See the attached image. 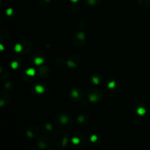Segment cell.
I'll return each instance as SVG.
<instances>
[{
  "mask_svg": "<svg viewBox=\"0 0 150 150\" xmlns=\"http://www.w3.org/2000/svg\"><path fill=\"white\" fill-rule=\"evenodd\" d=\"M34 89H35V92L38 94H42L44 93V92L45 91V87H44L43 86H42L41 84H38L36 86H34Z\"/></svg>",
  "mask_w": 150,
  "mask_h": 150,
  "instance_id": "24",
  "label": "cell"
},
{
  "mask_svg": "<svg viewBox=\"0 0 150 150\" xmlns=\"http://www.w3.org/2000/svg\"><path fill=\"white\" fill-rule=\"evenodd\" d=\"M89 142H90V143L92 144L96 145L100 143V139L99 136H97V135H92V136H91V137L89 138Z\"/></svg>",
  "mask_w": 150,
  "mask_h": 150,
  "instance_id": "23",
  "label": "cell"
},
{
  "mask_svg": "<svg viewBox=\"0 0 150 150\" xmlns=\"http://www.w3.org/2000/svg\"><path fill=\"white\" fill-rule=\"evenodd\" d=\"M9 76V71L4 67L0 66V79H6Z\"/></svg>",
  "mask_w": 150,
  "mask_h": 150,
  "instance_id": "20",
  "label": "cell"
},
{
  "mask_svg": "<svg viewBox=\"0 0 150 150\" xmlns=\"http://www.w3.org/2000/svg\"><path fill=\"white\" fill-rule=\"evenodd\" d=\"M137 2L142 8L146 9L150 7V0H137Z\"/></svg>",
  "mask_w": 150,
  "mask_h": 150,
  "instance_id": "19",
  "label": "cell"
},
{
  "mask_svg": "<svg viewBox=\"0 0 150 150\" xmlns=\"http://www.w3.org/2000/svg\"><path fill=\"white\" fill-rule=\"evenodd\" d=\"M92 81L94 84L99 85L103 82V77L100 74H95L92 77Z\"/></svg>",
  "mask_w": 150,
  "mask_h": 150,
  "instance_id": "18",
  "label": "cell"
},
{
  "mask_svg": "<svg viewBox=\"0 0 150 150\" xmlns=\"http://www.w3.org/2000/svg\"><path fill=\"white\" fill-rule=\"evenodd\" d=\"M87 98L89 102L96 103L100 102L103 98V93L97 88H92L87 92Z\"/></svg>",
  "mask_w": 150,
  "mask_h": 150,
  "instance_id": "4",
  "label": "cell"
},
{
  "mask_svg": "<svg viewBox=\"0 0 150 150\" xmlns=\"http://www.w3.org/2000/svg\"><path fill=\"white\" fill-rule=\"evenodd\" d=\"M134 111L139 114V116H144L146 113V108L144 107V104L139 103L135 104Z\"/></svg>",
  "mask_w": 150,
  "mask_h": 150,
  "instance_id": "13",
  "label": "cell"
},
{
  "mask_svg": "<svg viewBox=\"0 0 150 150\" xmlns=\"http://www.w3.org/2000/svg\"><path fill=\"white\" fill-rule=\"evenodd\" d=\"M68 137L64 132L59 130L53 134L51 143L57 149H63L68 144Z\"/></svg>",
  "mask_w": 150,
  "mask_h": 150,
  "instance_id": "1",
  "label": "cell"
},
{
  "mask_svg": "<svg viewBox=\"0 0 150 150\" xmlns=\"http://www.w3.org/2000/svg\"><path fill=\"white\" fill-rule=\"evenodd\" d=\"M10 96L7 92H0V107L4 106L10 103Z\"/></svg>",
  "mask_w": 150,
  "mask_h": 150,
  "instance_id": "11",
  "label": "cell"
},
{
  "mask_svg": "<svg viewBox=\"0 0 150 150\" xmlns=\"http://www.w3.org/2000/svg\"><path fill=\"white\" fill-rule=\"evenodd\" d=\"M20 64H21V62H19V60L17 59H14L13 62H12L11 67H13L14 70H16V69L18 68V67L20 66Z\"/></svg>",
  "mask_w": 150,
  "mask_h": 150,
  "instance_id": "25",
  "label": "cell"
},
{
  "mask_svg": "<svg viewBox=\"0 0 150 150\" xmlns=\"http://www.w3.org/2000/svg\"><path fill=\"white\" fill-rule=\"evenodd\" d=\"M40 132V130L38 127H36V126H30V127L26 129V135L27 137L30 138V139H33V138L39 136Z\"/></svg>",
  "mask_w": 150,
  "mask_h": 150,
  "instance_id": "9",
  "label": "cell"
},
{
  "mask_svg": "<svg viewBox=\"0 0 150 150\" xmlns=\"http://www.w3.org/2000/svg\"><path fill=\"white\" fill-rule=\"evenodd\" d=\"M14 49L17 53L26 54L32 49V44H31L30 41L27 40H22L18 43L16 44Z\"/></svg>",
  "mask_w": 150,
  "mask_h": 150,
  "instance_id": "3",
  "label": "cell"
},
{
  "mask_svg": "<svg viewBox=\"0 0 150 150\" xmlns=\"http://www.w3.org/2000/svg\"><path fill=\"white\" fill-rule=\"evenodd\" d=\"M51 143V139L46 134L42 135L38 138L37 141V145L40 149H46Z\"/></svg>",
  "mask_w": 150,
  "mask_h": 150,
  "instance_id": "7",
  "label": "cell"
},
{
  "mask_svg": "<svg viewBox=\"0 0 150 150\" xmlns=\"http://www.w3.org/2000/svg\"><path fill=\"white\" fill-rule=\"evenodd\" d=\"M41 129H42V132L45 134H51L54 131V127H53V125L51 123H45V124H43L42 125Z\"/></svg>",
  "mask_w": 150,
  "mask_h": 150,
  "instance_id": "15",
  "label": "cell"
},
{
  "mask_svg": "<svg viewBox=\"0 0 150 150\" xmlns=\"http://www.w3.org/2000/svg\"><path fill=\"white\" fill-rule=\"evenodd\" d=\"M39 3L42 7H47L51 3V0H39Z\"/></svg>",
  "mask_w": 150,
  "mask_h": 150,
  "instance_id": "26",
  "label": "cell"
},
{
  "mask_svg": "<svg viewBox=\"0 0 150 150\" xmlns=\"http://www.w3.org/2000/svg\"><path fill=\"white\" fill-rule=\"evenodd\" d=\"M48 73H49V70L47 67H42L39 69L38 70V75L41 79H45L48 76Z\"/></svg>",
  "mask_w": 150,
  "mask_h": 150,
  "instance_id": "17",
  "label": "cell"
},
{
  "mask_svg": "<svg viewBox=\"0 0 150 150\" xmlns=\"http://www.w3.org/2000/svg\"><path fill=\"white\" fill-rule=\"evenodd\" d=\"M1 21V16L0 15V21Z\"/></svg>",
  "mask_w": 150,
  "mask_h": 150,
  "instance_id": "32",
  "label": "cell"
},
{
  "mask_svg": "<svg viewBox=\"0 0 150 150\" xmlns=\"http://www.w3.org/2000/svg\"><path fill=\"white\" fill-rule=\"evenodd\" d=\"M69 96L72 100L79 101L83 98V91L79 88H74L70 90Z\"/></svg>",
  "mask_w": 150,
  "mask_h": 150,
  "instance_id": "8",
  "label": "cell"
},
{
  "mask_svg": "<svg viewBox=\"0 0 150 150\" xmlns=\"http://www.w3.org/2000/svg\"><path fill=\"white\" fill-rule=\"evenodd\" d=\"M56 125L61 128H69L73 126V120L71 116L67 113H59L54 118Z\"/></svg>",
  "mask_w": 150,
  "mask_h": 150,
  "instance_id": "2",
  "label": "cell"
},
{
  "mask_svg": "<svg viewBox=\"0 0 150 150\" xmlns=\"http://www.w3.org/2000/svg\"><path fill=\"white\" fill-rule=\"evenodd\" d=\"M86 5L89 7H96L99 5L101 2V0H85Z\"/></svg>",
  "mask_w": 150,
  "mask_h": 150,
  "instance_id": "22",
  "label": "cell"
},
{
  "mask_svg": "<svg viewBox=\"0 0 150 150\" xmlns=\"http://www.w3.org/2000/svg\"><path fill=\"white\" fill-rule=\"evenodd\" d=\"M45 58V56L42 55V54H36L33 57V62L35 64L37 65H40L44 63Z\"/></svg>",
  "mask_w": 150,
  "mask_h": 150,
  "instance_id": "14",
  "label": "cell"
},
{
  "mask_svg": "<svg viewBox=\"0 0 150 150\" xmlns=\"http://www.w3.org/2000/svg\"><path fill=\"white\" fill-rule=\"evenodd\" d=\"M107 87L111 91L117 90V88L119 87L118 82H117L116 79H111L107 83Z\"/></svg>",
  "mask_w": 150,
  "mask_h": 150,
  "instance_id": "16",
  "label": "cell"
},
{
  "mask_svg": "<svg viewBox=\"0 0 150 150\" xmlns=\"http://www.w3.org/2000/svg\"><path fill=\"white\" fill-rule=\"evenodd\" d=\"M70 1H71L72 2H77V1H79V0H70Z\"/></svg>",
  "mask_w": 150,
  "mask_h": 150,
  "instance_id": "30",
  "label": "cell"
},
{
  "mask_svg": "<svg viewBox=\"0 0 150 150\" xmlns=\"http://www.w3.org/2000/svg\"><path fill=\"white\" fill-rule=\"evenodd\" d=\"M9 33L5 29H0V41H5L8 39Z\"/></svg>",
  "mask_w": 150,
  "mask_h": 150,
  "instance_id": "21",
  "label": "cell"
},
{
  "mask_svg": "<svg viewBox=\"0 0 150 150\" xmlns=\"http://www.w3.org/2000/svg\"><path fill=\"white\" fill-rule=\"evenodd\" d=\"M13 11L12 9H7V16H12V15H13Z\"/></svg>",
  "mask_w": 150,
  "mask_h": 150,
  "instance_id": "28",
  "label": "cell"
},
{
  "mask_svg": "<svg viewBox=\"0 0 150 150\" xmlns=\"http://www.w3.org/2000/svg\"><path fill=\"white\" fill-rule=\"evenodd\" d=\"M72 41L76 46L82 47L86 42V36L83 32L78 31L73 35Z\"/></svg>",
  "mask_w": 150,
  "mask_h": 150,
  "instance_id": "6",
  "label": "cell"
},
{
  "mask_svg": "<svg viewBox=\"0 0 150 150\" xmlns=\"http://www.w3.org/2000/svg\"><path fill=\"white\" fill-rule=\"evenodd\" d=\"M47 150H56V149H47Z\"/></svg>",
  "mask_w": 150,
  "mask_h": 150,
  "instance_id": "34",
  "label": "cell"
},
{
  "mask_svg": "<svg viewBox=\"0 0 150 150\" xmlns=\"http://www.w3.org/2000/svg\"><path fill=\"white\" fill-rule=\"evenodd\" d=\"M81 63V59L78 56L72 55L70 56V58L68 59L67 62V64L70 68L76 67Z\"/></svg>",
  "mask_w": 150,
  "mask_h": 150,
  "instance_id": "10",
  "label": "cell"
},
{
  "mask_svg": "<svg viewBox=\"0 0 150 150\" xmlns=\"http://www.w3.org/2000/svg\"><path fill=\"white\" fill-rule=\"evenodd\" d=\"M29 150H39V149H36V148H31V149H29Z\"/></svg>",
  "mask_w": 150,
  "mask_h": 150,
  "instance_id": "31",
  "label": "cell"
},
{
  "mask_svg": "<svg viewBox=\"0 0 150 150\" xmlns=\"http://www.w3.org/2000/svg\"><path fill=\"white\" fill-rule=\"evenodd\" d=\"M1 1H1V0H0V6H1Z\"/></svg>",
  "mask_w": 150,
  "mask_h": 150,
  "instance_id": "33",
  "label": "cell"
},
{
  "mask_svg": "<svg viewBox=\"0 0 150 150\" xmlns=\"http://www.w3.org/2000/svg\"><path fill=\"white\" fill-rule=\"evenodd\" d=\"M71 144L76 148H82L86 143V138L82 133H77L74 135L70 139Z\"/></svg>",
  "mask_w": 150,
  "mask_h": 150,
  "instance_id": "5",
  "label": "cell"
},
{
  "mask_svg": "<svg viewBox=\"0 0 150 150\" xmlns=\"http://www.w3.org/2000/svg\"><path fill=\"white\" fill-rule=\"evenodd\" d=\"M89 118L88 115L84 114H81L79 115L76 119V122L80 126H85L89 123Z\"/></svg>",
  "mask_w": 150,
  "mask_h": 150,
  "instance_id": "12",
  "label": "cell"
},
{
  "mask_svg": "<svg viewBox=\"0 0 150 150\" xmlns=\"http://www.w3.org/2000/svg\"><path fill=\"white\" fill-rule=\"evenodd\" d=\"M13 87V83L11 82H7V83L4 84V88L6 89H10L11 88Z\"/></svg>",
  "mask_w": 150,
  "mask_h": 150,
  "instance_id": "27",
  "label": "cell"
},
{
  "mask_svg": "<svg viewBox=\"0 0 150 150\" xmlns=\"http://www.w3.org/2000/svg\"><path fill=\"white\" fill-rule=\"evenodd\" d=\"M4 51V46L1 44H0V52H2Z\"/></svg>",
  "mask_w": 150,
  "mask_h": 150,
  "instance_id": "29",
  "label": "cell"
}]
</instances>
